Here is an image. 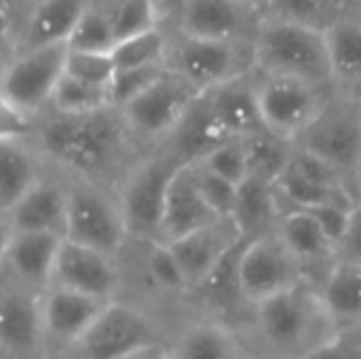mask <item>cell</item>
<instances>
[{
  "mask_svg": "<svg viewBox=\"0 0 361 359\" xmlns=\"http://www.w3.org/2000/svg\"><path fill=\"white\" fill-rule=\"evenodd\" d=\"M30 142L42 161L61 169L66 178L110 188H116L127 169L144 154L116 108L91 114L47 110L36 118Z\"/></svg>",
  "mask_w": 361,
  "mask_h": 359,
  "instance_id": "cell-1",
  "label": "cell"
},
{
  "mask_svg": "<svg viewBox=\"0 0 361 359\" xmlns=\"http://www.w3.org/2000/svg\"><path fill=\"white\" fill-rule=\"evenodd\" d=\"M237 328L256 359H309L343 334L309 279L252 307Z\"/></svg>",
  "mask_w": 361,
  "mask_h": 359,
  "instance_id": "cell-2",
  "label": "cell"
},
{
  "mask_svg": "<svg viewBox=\"0 0 361 359\" xmlns=\"http://www.w3.org/2000/svg\"><path fill=\"white\" fill-rule=\"evenodd\" d=\"M254 70L269 76H290L332 87L326 34L322 30L264 17L254 40Z\"/></svg>",
  "mask_w": 361,
  "mask_h": 359,
  "instance_id": "cell-3",
  "label": "cell"
},
{
  "mask_svg": "<svg viewBox=\"0 0 361 359\" xmlns=\"http://www.w3.org/2000/svg\"><path fill=\"white\" fill-rule=\"evenodd\" d=\"M173 154L163 148L144 152L121 178L114 193L129 235V243H152L159 237L163 207L171 178L182 167Z\"/></svg>",
  "mask_w": 361,
  "mask_h": 359,
  "instance_id": "cell-4",
  "label": "cell"
},
{
  "mask_svg": "<svg viewBox=\"0 0 361 359\" xmlns=\"http://www.w3.org/2000/svg\"><path fill=\"white\" fill-rule=\"evenodd\" d=\"M294 144L330 165L355 197L353 182L361 167V116L357 95L332 89L322 112Z\"/></svg>",
  "mask_w": 361,
  "mask_h": 359,
  "instance_id": "cell-5",
  "label": "cell"
},
{
  "mask_svg": "<svg viewBox=\"0 0 361 359\" xmlns=\"http://www.w3.org/2000/svg\"><path fill=\"white\" fill-rule=\"evenodd\" d=\"M66 186L68 216L63 239L118 258L129 245V235L114 188L74 178H66Z\"/></svg>",
  "mask_w": 361,
  "mask_h": 359,
  "instance_id": "cell-6",
  "label": "cell"
},
{
  "mask_svg": "<svg viewBox=\"0 0 361 359\" xmlns=\"http://www.w3.org/2000/svg\"><path fill=\"white\" fill-rule=\"evenodd\" d=\"M201 95L203 93H199L182 76L165 68V72L148 89L116 110L121 112L137 146L148 152L167 142Z\"/></svg>",
  "mask_w": 361,
  "mask_h": 359,
  "instance_id": "cell-7",
  "label": "cell"
},
{
  "mask_svg": "<svg viewBox=\"0 0 361 359\" xmlns=\"http://www.w3.org/2000/svg\"><path fill=\"white\" fill-rule=\"evenodd\" d=\"M167 70L182 76L199 93L228 83L254 70L252 42H222L169 34V49L165 57Z\"/></svg>",
  "mask_w": 361,
  "mask_h": 359,
  "instance_id": "cell-8",
  "label": "cell"
},
{
  "mask_svg": "<svg viewBox=\"0 0 361 359\" xmlns=\"http://www.w3.org/2000/svg\"><path fill=\"white\" fill-rule=\"evenodd\" d=\"M332 89L334 87H324L300 78L256 72L258 110L264 131L281 140L296 142L322 112Z\"/></svg>",
  "mask_w": 361,
  "mask_h": 359,
  "instance_id": "cell-9",
  "label": "cell"
},
{
  "mask_svg": "<svg viewBox=\"0 0 361 359\" xmlns=\"http://www.w3.org/2000/svg\"><path fill=\"white\" fill-rule=\"evenodd\" d=\"M237 273L247 311L307 281L300 264L290 254L277 231L252 241H243Z\"/></svg>",
  "mask_w": 361,
  "mask_h": 359,
  "instance_id": "cell-10",
  "label": "cell"
},
{
  "mask_svg": "<svg viewBox=\"0 0 361 359\" xmlns=\"http://www.w3.org/2000/svg\"><path fill=\"white\" fill-rule=\"evenodd\" d=\"M157 341V322L144 309L118 298L106 305L70 353L78 359H123Z\"/></svg>",
  "mask_w": 361,
  "mask_h": 359,
  "instance_id": "cell-11",
  "label": "cell"
},
{
  "mask_svg": "<svg viewBox=\"0 0 361 359\" xmlns=\"http://www.w3.org/2000/svg\"><path fill=\"white\" fill-rule=\"evenodd\" d=\"M66 57L68 42L15 53L0 80V93L17 108L38 118L51 106L53 91L66 72Z\"/></svg>",
  "mask_w": 361,
  "mask_h": 359,
  "instance_id": "cell-12",
  "label": "cell"
},
{
  "mask_svg": "<svg viewBox=\"0 0 361 359\" xmlns=\"http://www.w3.org/2000/svg\"><path fill=\"white\" fill-rule=\"evenodd\" d=\"M123 281L125 277L118 258L63 239L55 258L49 288H61L112 303L121 298Z\"/></svg>",
  "mask_w": 361,
  "mask_h": 359,
  "instance_id": "cell-13",
  "label": "cell"
},
{
  "mask_svg": "<svg viewBox=\"0 0 361 359\" xmlns=\"http://www.w3.org/2000/svg\"><path fill=\"white\" fill-rule=\"evenodd\" d=\"M254 8L239 0H176V32L190 38L252 42Z\"/></svg>",
  "mask_w": 361,
  "mask_h": 359,
  "instance_id": "cell-14",
  "label": "cell"
},
{
  "mask_svg": "<svg viewBox=\"0 0 361 359\" xmlns=\"http://www.w3.org/2000/svg\"><path fill=\"white\" fill-rule=\"evenodd\" d=\"M40 296L17 286L0 290V359H42L47 353Z\"/></svg>",
  "mask_w": 361,
  "mask_h": 359,
  "instance_id": "cell-15",
  "label": "cell"
},
{
  "mask_svg": "<svg viewBox=\"0 0 361 359\" xmlns=\"http://www.w3.org/2000/svg\"><path fill=\"white\" fill-rule=\"evenodd\" d=\"M165 345L169 359H256L237 326L203 313L184 322Z\"/></svg>",
  "mask_w": 361,
  "mask_h": 359,
  "instance_id": "cell-16",
  "label": "cell"
},
{
  "mask_svg": "<svg viewBox=\"0 0 361 359\" xmlns=\"http://www.w3.org/2000/svg\"><path fill=\"white\" fill-rule=\"evenodd\" d=\"M241 241L243 239L231 220H218L167 245L188 286V296L207 279V275L218 267V262Z\"/></svg>",
  "mask_w": 361,
  "mask_h": 359,
  "instance_id": "cell-17",
  "label": "cell"
},
{
  "mask_svg": "<svg viewBox=\"0 0 361 359\" xmlns=\"http://www.w3.org/2000/svg\"><path fill=\"white\" fill-rule=\"evenodd\" d=\"M106 305L108 303L104 300L89 298L76 292L49 288L40 296L47 349L57 347L61 351H70L91 328V324L99 317Z\"/></svg>",
  "mask_w": 361,
  "mask_h": 359,
  "instance_id": "cell-18",
  "label": "cell"
},
{
  "mask_svg": "<svg viewBox=\"0 0 361 359\" xmlns=\"http://www.w3.org/2000/svg\"><path fill=\"white\" fill-rule=\"evenodd\" d=\"M277 235L300 264L305 277L319 286L330 267L336 262V248L317 220L305 209L283 207Z\"/></svg>",
  "mask_w": 361,
  "mask_h": 359,
  "instance_id": "cell-19",
  "label": "cell"
},
{
  "mask_svg": "<svg viewBox=\"0 0 361 359\" xmlns=\"http://www.w3.org/2000/svg\"><path fill=\"white\" fill-rule=\"evenodd\" d=\"M15 233H47L66 237L68 216V186L66 180L44 174L21 201L6 212Z\"/></svg>",
  "mask_w": 361,
  "mask_h": 359,
  "instance_id": "cell-20",
  "label": "cell"
},
{
  "mask_svg": "<svg viewBox=\"0 0 361 359\" xmlns=\"http://www.w3.org/2000/svg\"><path fill=\"white\" fill-rule=\"evenodd\" d=\"M218 220L220 218H216L214 212L203 201V197L195 184L190 165H182L176 171V176L171 178V184L167 188L157 241L169 245V243H173L203 226H209Z\"/></svg>",
  "mask_w": 361,
  "mask_h": 359,
  "instance_id": "cell-21",
  "label": "cell"
},
{
  "mask_svg": "<svg viewBox=\"0 0 361 359\" xmlns=\"http://www.w3.org/2000/svg\"><path fill=\"white\" fill-rule=\"evenodd\" d=\"M91 0H34L13 38L15 53L68 42Z\"/></svg>",
  "mask_w": 361,
  "mask_h": 359,
  "instance_id": "cell-22",
  "label": "cell"
},
{
  "mask_svg": "<svg viewBox=\"0 0 361 359\" xmlns=\"http://www.w3.org/2000/svg\"><path fill=\"white\" fill-rule=\"evenodd\" d=\"M209 110L216 121L231 138H250L264 131L260 110H258V91H256V72L241 74L228 83L214 87L203 93Z\"/></svg>",
  "mask_w": 361,
  "mask_h": 359,
  "instance_id": "cell-23",
  "label": "cell"
},
{
  "mask_svg": "<svg viewBox=\"0 0 361 359\" xmlns=\"http://www.w3.org/2000/svg\"><path fill=\"white\" fill-rule=\"evenodd\" d=\"M61 241V237L47 233H15L4 260V269L13 277V286L44 294L51 286Z\"/></svg>",
  "mask_w": 361,
  "mask_h": 359,
  "instance_id": "cell-24",
  "label": "cell"
},
{
  "mask_svg": "<svg viewBox=\"0 0 361 359\" xmlns=\"http://www.w3.org/2000/svg\"><path fill=\"white\" fill-rule=\"evenodd\" d=\"M281 214L283 203L275 190V184L247 176L237 186L231 222L235 224L243 241H252L275 233Z\"/></svg>",
  "mask_w": 361,
  "mask_h": 359,
  "instance_id": "cell-25",
  "label": "cell"
},
{
  "mask_svg": "<svg viewBox=\"0 0 361 359\" xmlns=\"http://www.w3.org/2000/svg\"><path fill=\"white\" fill-rule=\"evenodd\" d=\"M226 140H231V135L216 121L214 112L205 102V95H201L161 148L173 154L180 163L192 165L203 161L214 148H218Z\"/></svg>",
  "mask_w": 361,
  "mask_h": 359,
  "instance_id": "cell-26",
  "label": "cell"
},
{
  "mask_svg": "<svg viewBox=\"0 0 361 359\" xmlns=\"http://www.w3.org/2000/svg\"><path fill=\"white\" fill-rule=\"evenodd\" d=\"M326 34L332 87L361 95V15H341Z\"/></svg>",
  "mask_w": 361,
  "mask_h": 359,
  "instance_id": "cell-27",
  "label": "cell"
},
{
  "mask_svg": "<svg viewBox=\"0 0 361 359\" xmlns=\"http://www.w3.org/2000/svg\"><path fill=\"white\" fill-rule=\"evenodd\" d=\"M319 294L341 332L361 330V264L336 258L319 284Z\"/></svg>",
  "mask_w": 361,
  "mask_h": 359,
  "instance_id": "cell-28",
  "label": "cell"
},
{
  "mask_svg": "<svg viewBox=\"0 0 361 359\" xmlns=\"http://www.w3.org/2000/svg\"><path fill=\"white\" fill-rule=\"evenodd\" d=\"M44 161L30 140L0 142V212H11L47 174Z\"/></svg>",
  "mask_w": 361,
  "mask_h": 359,
  "instance_id": "cell-29",
  "label": "cell"
},
{
  "mask_svg": "<svg viewBox=\"0 0 361 359\" xmlns=\"http://www.w3.org/2000/svg\"><path fill=\"white\" fill-rule=\"evenodd\" d=\"M245 157H247V176L264 180L269 184H277V180L290 167L294 154V142L281 140L269 131L254 133L243 138Z\"/></svg>",
  "mask_w": 361,
  "mask_h": 359,
  "instance_id": "cell-30",
  "label": "cell"
},
{
  "mask_svg": "<svg viewBox=\"0 0 361 359\" xmlns=\"http://www.w3.org/2000/svg\"><path fill=\"white\" fill-rule=\"evenodd\" d=\"M116 44L112 0H91L68 38L70 51L110 53Z\"/></svg>",
  "mask_w": 361,
  "mask_h": 359,
  "instance_id": "cell-31",
  "label": "cell"
},
{
  "mask_svg": "<svg viewBox=\"0 0 361 359\" xmlns=\"http://www.w3.org/2000/svg\"><path fill=\"white\" fill-rule=\"evenodd\" d=\"M167 49H169V32L163 25H159L116 42L114 49L110 51V57L116 70L161 66V63L165 66Z\"/></svg>",
  "mask_w": 361,
  "mask_h": 359,
  "instance_id": "cell-32",
  "label": "cell"
},
{
  "mask_svg": "<svg viewBox=\"0 0 361 359\" xmlns=\"http://www.w3.org/2000/svg\"><path fill=\"white\" fill-rule=\"evenodd\" d=\"M267 17L326 32L341 13V0H269Z\"/></svg>",
  "mask_w": 361,
  "mask_h": 359,
  "instance_id": "cell-33",
  "label": "cell"
},
{
  "mask_svg": "<svg viewBox=\"0 0 361 359\" xmlns=\"http://www.w3.org/2000/svg\"><path fill=\"white\" fill-rule=\"evenodd\" d=\"M106 108H112L108 87L80 83L68 76L66 72L53 91L51 106H49V110L59 112V114H91V112H99Z\"/></svg>",
  "mask_w": 361,
  "mask_h": 359,
  "instance_id": "cell-34",
  "label": "cell"
},
{
  "mask_svg": "<svg viewBox=\"0 0 361 359\" xmlns=\"http://www.w3.org/2000/svg\"><path fill=\"white\" fill-rule=\"evenodd\" d=\"M144 271L150 284L171 296H188V286L182 277V271L165 243L152 241L144 243Z\"/></svg>",
  "mask_w": 361,
  "mask_h": 359,
  "instance_id": "cell-35",
  "label": "cell"
},
{
  "mask_svg": "<svg viewBox=\"0 0 361 359\" xmlns=\"http://www.w3.org/2000/svg\"><path fill=\"white\" fill-rule=\"evenodd\" d=\"M112 17L116 42L159 28L163 21L161 8L154 0H112Z\"/></svg>",
  "mask_w": 361,
  "mask_h": 359,
  "instance_id": "cell-36",
  "label": "cell"
},
{
  "mask_svg": "<svg viewBox=\"0 0 361 359\" xmlns=\"http://www.w3.org/2000/svg\"><path fill=\"white\" fill-rule=\"evenodd\" d=\"M207 171L216 174L218 178L239 186L247 178V157H245V142L243 138H231L214 148L203 161H199Z\"/></svg>",
  "mask_w": 361,
  "mask_h": 359,
  "instance_id": "cell-37",
  "label": "cell"
},
{
  "mask_svg": "<svg viewBox=\"0 0 361 359\" xmlns=\"http://www.w3.org/2000/svg\"><path fill=\"white\" fill-rule=\"evenodd\" d=\"M66 74L95 87H110L116 68L110 53H87V51H70L66 57Z\"/></svg>",
  "mask_w": 361,
  "mask_h": 359,
  "instance_id": "cell-38",
  "label": "cell"
},
{
  "mask_svg": "<svg viewBox=\"0 0 361 359\" xmlns=\"http://www.w3.org/2000/svg\"><path fill=\"white\" fill-rule=\"evenodd\" d=\"M190 169H192L195 184H197L203 201L207 203V207L214 212V216L220 218V220H231L237 186L226 182V180H222V178H218L216 174L207 171L199 163H192Z\"/></svg>",
  "mask_w": 361,
  "mask_h": 359,
  "instance_id": "cell-39",
  "label": "cell"
},
{
  "mask_svg": "<svg viewBox=\"0 0 361 359\" xmlns=\"http://www.w3.org/2000/svg\"><path fill=\"white\" fill-rule=\"evenodd\" d=\"M167 66H144V68H129V70H116L108 91L112 108H121L133 97H137L144 89H148Z\"/></svg>",
  "mask_w": 361,
  "mask_h": 359,
  "instance_id": "cell-40",
  "label": "cell"
},
{
  "mask_svg": "<svg viewBox=\"0 0 361 359\" xmlns=\"http://www.w3.org/2000/svg\"><path fill=\"white\" fill-rule=\"evenodd\" d=\"M36 127V118L17 108L8 97L0 93V142L30 140Z\"/></svg>",
  "mask_w": 361,
  "mask_h": 359,
  "instance_id": "cell-41",
  "label": "cell"
},
{
  "mask_svg": "<svg viewBox=\"0 0 361 359\" xmlns=\"http://www.w3.org/2000/svg\"><path fill=\"white\" fill-rule=\"evenodd\" d=\"M355 205H343V203H328V205H319V207H313V209H305L309 212L317 224L324 229V233L330 237V241L334 243V248L338 245L341 237L345 235L347 231V224H349V218H351V212H353Z\"/></svg>",
  "mask_w": 361,
  "mask_h": 359,
  "instance_id": "cell-42",
  "label": "cell"
},
{
  "mask_svg": "<svg viewBox=\"0 0 361 359\" xmlns=\"http://www.w3.org/2000/svg\"><path fill=\"white\" fill-rule=\"evenodd\" d=\"M336 258L361 264V205L357 203L351 212L345 235L336 245Z\"/></svg>",
  "mask_w": 361,
  "mask_h": 359,
  "instance_id": "cell-43",
  "label": "cell"
},
{
  "mask_svg": "<svg viewBox=\"0 0 361 359\" xmlns=\"http://www.w3.org/2000/svg\"><path fill=\"white\" fill-rule=\"evenodd\" d=\"M309 359H361V330L343 332L338 339L315 351Z\"/></svg>",
  "mask_w": 361,
  "mask_h": 359,
  "instance_id": "cell-44",
  "label": "cell"
},
{
  "mask_svg": "<svg viewBox=\"0 0 361 359\" xmlns=\"http://www.w3.org/2000/svg\"><path fill=\"white\" fill-rule=\"evenodd\" d=\"M34 0H0V11L15 23V32L17 28L23 23L25 15L30 13Z\"/></svg>",
  "mask_w": 361,
  "mask_h": 359,
  "instance_id": "cell-45",
  "label": "cell"
},
{
  "mask_svg": "<svg viewBox=\"0 0 361 359\" xmlns=\"http://www.w3.org/2000/svg\"><path fill=\"white\" fill-rule=\"evenodd\" d=\"M13 237H15V229L8 220V216L0 212V271H4V260H6L8 248L13 243Z\"/></svg>",
  "mask_w": 361,
  "mask_h": 359,
  "instance_id": "cell-46",
  "label": "cell"
},
{
  "mask_svg": "<svg viewBox=\"0 0 361 359\" xmlns=\"http://www.w3.org/2000/svg\"><path fill=\"white\" fill-rule=\"evenodd\" d=\"M123 359H169V351H167L165 341H157V343L140 347L137 351L129 353L127 358Z\"/></svg>",
  "mask_w": 361,
  "mask_h": 359,
  "instance_id": "cell-47",
  "label": "cell"
},
{
  "mask_svg": "<svg viewBox=\"0 0 361 359\" xmlns=\"http://www.w3.org/2000/svg\"><path fill=\"white\" fill-rule=\"evenodd\" d=\"M15 38V23L0 11V42H11Z\"/></svg>",
  "mask_w": 361,
  "mask_h": 359,
  "instance_id": "cell-48",
  "label": "cell"
},
{
  "mask_svg": "<svg viewBox=\"0 0 361 359\" xmlns=\"http://www.w3.org/2000/svg\"><path fill=\"white\" fill-rule=\"evenodd\" d=\"M13 57H15L13 44H11V42H0V80H2V76H4V72H6V68H8V63L13 61Z\"/></svg>",
  "mask_w": 361,
  "mask_h": 359,
  "instance_id": "cell-49",
  "label": "cell"
},
{
  "mask_svg": "<svg viewBox=\"0 0 361 359\" xmlns=\"http://www.w3.org/2000/svg\"><path fill=\"white\" fill-rule=\"evenodd\" d=\"M239 2H243L245 6H250V8H254V11H258V8H267V2L269 0H239Z\"/></svg>",
  "mask_w": 361,
  "mask_h": 359,
  "instance_id": "cell-50",
  "label": "cell"
},
{
  "mask_svg": "<svg viewBox=\"0 0 361 359\" xmlns=\"http://www.w3.org/2000/svg\"><path fill=\"white\" fill-rule=\"evenodd\" d=\"M353 188H355V201L361 205V167L355 174V182H353Z\"/></svg>",
  "mask_w": 361,
  "mask_h": 359,
  "instance_id": "cell-51",
  "label": "cell"
},
{
  "mask_svg": "<svg viewBox=\"0 0 361 359\" xmlns=\"http://www.w3.org/2000/svg\"><path fill=\"white\" fill-rule=\"evenodd\" d=\"M154 2H157V4H159V8H161V15H163V4H165V2H167V0H154Z\"/></svg>",
  "mask_w": 361,
  "mask_h": 359,
  "instance_id": "cell-52",
  "label": "cell"
},
{
  "mask_svg": "<svg viewBox=\"0 0 361 359\" xmlns=\"http://www.w3.org/2000/svg\"><path fill=\"white\" fill-rule=\"evenodd\" d=\"M357 102H360V116H361V95H357Z\"/></svg>",
  "mask_w": 361,
  "mask_h": 359,
  "instance_id": "cell-53",
  "label": "cell"
},
{
  "mask_svg": "<svg viewBox=\"0 0 361 359\" xmlns=\"http://www.w3.org/2000/svg\"><path fill=\"white\" fill-rule=\"evenodd\" d=\"M360 2H361V0H360Z\"/></svg>",
  "mask_w": 361,
  "mask_h": 359,
  "instance_id": "cell-54",
  "label": "cell"
},
{
  "mask_svg": "<svg viewBox=\"0 0 361 359\" xmlns=\"http://www.w3.org/2000/svg\"><path fill=\"white\" fill-rule=\"evenodd\" d=\"M360 15H361V13H360Z\"/></svg>",
  "mask_w": 361,
  "mask_h": 359,
  "instance_id": "cell-55",
  "label": "cell"
}]
</instances>
